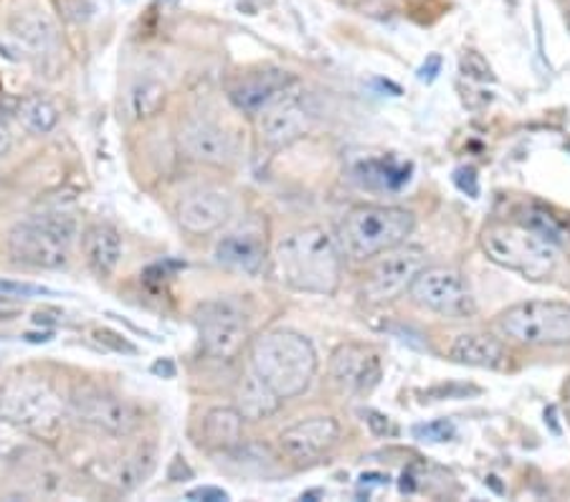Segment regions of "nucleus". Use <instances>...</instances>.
Returning <instances> with one entry per match:
<instances>
[{
    "label": "nucleus",
    "instance_id": "obj_5",
    "mask_svg": "<svg viewBox=\"0 0 570 502\" xmlns=\"http://www.w3.org/2000/svg\"><path fill=\"white\" fill-rule=\"evenodd\" d=\"M77 236V222L69 214H41L21 222L8 234V252L18 264L33 269H61Z\"/></svg>",
    "mask_w": 570,
    "mask_h": 502
},
{
    "label": "nucleus",
    "instance_id": "obj_17",
    "mask_svg": "<svg viewBox=\"0 0 570 502\" xmlns=\"http://www.w3.org/2000/svg\"><path fill=\"white\" fill-rule=\"evenodd\" d=\"M81 249H85V257L89 269L97 274V277H109L119 267V259H122V239H119L117 228L107 224H95L85 232V239H81Z\"/></svg>",
    "mask_w": 570,
    "mask_h": 502
},
{
    "label": "nucleus",
    "instance_id": "obj_35",
    "mask_svg": "<svg viewBox=\"0 0 570 502\" xmlns=\"http://www.w3.org/2000/svg\"><path fill=\"white\" fill-rule=\"evenodd\" d=\"M155 373H165V376H176V368H173L170 361H158L153 365Z\"/></svg>",
    "mask_w": 570,
    "mask_h": 502
},
{
    "label": "nucleus",
    "instance_id": "obj_12",
    "mask_svg": "<svg viewBox=\"0 0 570 502\" xmlns=\"http://www.w3.org/2000/svg\"><path fill=\"white\" fill-rule=\"evenodd\" d=\"M256 130L266 148H287L309 130V115L294 97H277L256 112Z\"/></svg>",
    "mask_w": 570,
    "mask_h": 502
},
{
    "label": "nucleus",
    "instance_id": "obj_21",
    "mask_svg": "<svg viewBox=\"0 0 570 502\" xmlns=\"http://www.w3.org/2000/svg\"><path fill=\"white\" fill-rule=\"evenodd\" d=\"M236 409L242 411V416L249 419V422H262V419L277 414L282 409V398L252 371L249 376L238 383Z\"/></svg>",
    "mask_w": 570,
    "mask_h": 502
},
{
    "label": "nucleus",
    "instance_id": "obj_1",
    "mask_svg": "<svg viewBox=\"0 0 570 502\" xmlns=\"http://www.w3.org/2000/svg\"><path fill=\"white\" fill-rule=\"evenodd\" d=\"M274 264L284 285L312 295H333L343 267L335 239L320 226L282 236Z\"/></svg>",
    "mask_w": 570,
    "mask_h": 502
},
{
    "label": "nucleus",
    "instance_id": "obj_8",
    "mask_svg": "<svg viewBox=\"0 0 570 502\" xmlns=\"http://www.w3.org/2000/svg\"><path fill=\"white\" fill-rule=\"evenodd\" d=\"M413 303L441 317L464 319L476 313L472 287L462 272L452 267H424L409 285Z\"/></svg>",
    "mask_w": 570,
    "mask_h": 502
},
{
    "label": "nucleus",
    "instance_id": "obj_23",
    "mask_svg": "<svg viewBox=\"0 0 570 502\" xmlns=\"http://www.w3.org/2000/svg\"><path fill=\"white\" fill-rule=\"evenodd\" d=\"M204 436L214 450H234L242 444L244 416L238 409H214L204 419Z\"/></svg>",
    "mask_w": 570,
    "mask_h": 502
},
{
    "label": "nucleus",
    "instance_id": "obj_13",
    "mask_svg": "<svg viewBox=\"0 0 570 502\" xmlns=\"http://www.w3.org/2000/svg\"><path fill=\"white\" fill-rule=\"evenodd\" d=\"M340 440V424L333 416H315L307 422H299L279 434L282 452L292 462L305 464L315 462L322 454H327Z\"/></svg>",
    "mask_w": 570,
    "mask_h": 502
},
{
    "label": "nucleus",
    "instance_id": "obj_24",
    "mask_svg": "<svg viewBox=\"0 0 570 502\" xmlns=\"http://www.w3.org/2000/svg\"><path fill=\"white\" fill-rule=\"evenodd\" d=\"M18 122H21L31 135H49L59 125V109L53 107L46 97H26L18 105Z\"/></svg>",
    "mask_w": 570,
    "mask_h": 502
},
{
    "label": "nucleus",
    "instance_id": "obj_32",
    "mask_svg": "<svg viewBox=\"0 0 570 502\" xmlns=\"http://www.w3.org/2000/svg\"><path fill=\"white\" fill-rule=\"evenodd\" d=\"M365 416H367L365 422L371 424V429H373L375 434H385V432H389V416H383V414H375V411H367Z\"/></svg>",
    "mask_w": 570,
    "mask_h": 502
},
{
    "label": "nucleus",
    "instance_id": "obj_25",
    "mask_svg": "<svg viewBox=\"0 0 570 502\" xmlns=\"http://www.w3.org/2000/svg\"><path fill=\"white\" fill-rule=\"evenodd\" d=\"M165 99H168V91H165L160 81L145 79L140 85H135L130 91V109L137 120H147V117L160 112L165 107Z\"/></svg>",
    "mask_w": 570,
    "mask_h": 502
},
{
    "label": "nucleus",
    "instance_id": "obj_20",
    "mask_svg": "<svg viewBox=\"0 0 570 502\" xmlns=\"http://www.w3.org/2000/svg\"><path fill=\"white\" fill-rule=\"evenodd\" d=\"M216 259L232 269L256 274L264 262V242L259 239V234H232L218 242Z\"/></svg>",
    "mask_w": 570,
    "mask_h": 502
},
{
    "label": "nucleus",
    "instance_id": "obj_22",
    "mask_svg": "<svg viewBox=\"0 0 570 502\" xmlns=\"http://www.w3.org/2000/svg\"><path fill=\"white\" fill-rule=\"evenodd\" d=\"M353 178L371 190H399L411 178V166L393 158H367L353 168Z\"/></svg>",
    "mask_w": 570,
    "mask_h": 502
},
{
    "label": "nucleus",
    "instance_id": "obj_10",
    "mask_svg": "<svg viewBox=\"0 0 570 502\" xmlns=\"http://www.w3.org/2000/svg\"><path fill=\"white\" fill-rule=\"evenodd\" d=\"M200 343L208 355L220 361H232L242 353L246 343L244 317L228 305H206L198 313Z\"/></svg>",
    "mask_w": 570,
    "mask_h": 502
},
{
    "label": "nucleus",
    "instance_id": "obj_2",
    "mask_svg": "<svg viewBox=\"0 0 570 502\" xmlns=\"http://www.w3.org/2000/svg\"><path fill=\"white\" fill-rule=\"evenodd\" d=\"M252 371L282 401H287L309 388L317 373V353L299 333H264L252 345Z\"/></svg>",
    "mask_w": 570,
    "mask_h": 502
},
{
    "label": "nucleus",
    "instance_id": "obj_36",
    "mask_svg": "<svg viewBox=\"0 0 570 502\" xmlns=\"http://www.w3.org/2000/svg\"><path fill=\"white\" fill-rule=\"evenodd\" d=\"M385 480H389V478H383V474H375V472H371V474H363V478H361V485H383Z\"/></svg>",
    "mask_w": 570,
    "mask_h": 502
},
{
    "label": "nucleus",
    "instance_id": "obj_14",
    "mask_svg": "<svg viewBox=\"0 0 570 502\" xmlns=\"http://www.w3.org/2000/svg\"><path fill=\"white\" fill-rule=\"evenodd\" d=\"M330 376L340 386L355 391V394H371L383 376V365L379 353L365 348V345H343L330 361Z\"/></svg>",
    "mask_w": 570,
    "mask_h": 502
},
{
    "label": "nucleus",
    "instance_id": "obj_29",
    "mask_svg": "<svg viewBox=\"0 0 570 502\" xmlns=\"http://www.w3.org/2000/svg\"><path fill=\"white\" fill-rule=\"evenodd\" d=\"M462 71H464V77H472V79H480V81H492L494 79L490 63H487L476 51H466L464 53V57H462Z\"/></svg>",
    "mask_w": 570,
    "mask_h": 502
},
{
    "label": "nucleus",
    "instance_id": "obj_18",
    "mask_svg": "<svg viewBox=\"0 0 570 502\" xmlns=\"http://www.w3.org/2000/svg\"><path fill=\"white\" fill-rule=\"evenodd\" d=\"M292 77L282 75V71H259L249 79H244L242 85L234 87L232 99L238 109L256 115L262 112L266 105H272L274 99L282 97L287 91Z\"/></svg>",
    "mask_w": 570,
    "mask_h": 502
},
{
    "label": "nucleus",
    "instance_id": "obj_31",
    "mask_svg": "<svg viewBox=\"0 0 570 502\" xmlns=\"http://www.w3.org/2000/svg\"><path fill=\"white\" fill-rule=\"evenodd\" d=\"M188 500H208V502H224L228 500V492L220 488H198L188 492Z\"/></svg>",
    "mask_w": 570,
    "mask_h": 502
},
{
    "label": "nucleus",
    "instance_id": "obj_16",
    "mask_svg": "<svg viewBox=\"0 0 570 502\" xmlns=\"http://www.w3.org/2000/svg\"><path fill=\"white\" fill-rule=\"evenodd\" d=\"M180 148L206 166H226L234 158V145L220 127L206 120H190L180 127Z\"/></svg>",
    "mask_w": 570,
    "mask_h": 502
},
{
    "label": "nucleus",
    "instance_id": "obj_30",
    "mask_svg": "<svg viewBox=\"0 0 570 502\" xmlns=\"http://www.w3.org/2000/svg\"><path fill=\"white\" fill-rule=\"evenodd\" d=\"M454 180H456V186L462 188L464 194L472 196V198L480 194V188H476V173H474V168H459Z\"/></svg>",
    "mask_w": 570,
    "mask_h": 502
},
{
    "label": "nucleus",
    "instance_id": "obj_27",
    "mask_svg": "<svg viewBox=\"0 0 570 502\" xmlns=\"http://www.w3.org/2000/svg\"><path fill=\"white\" fill-rule=\"evenodd\" d=\"M454 434H456V429L452 422H449V419H436V422L413 426V436H416L419 442L441 444V442L454 440Z\"/></svg>",
    "mask_w": 570,
    "mask_h": 502
},
{
    "label": "nucleus",
    "instance_id": "obj_28",
    "mask_svg": "<svg viewBox=\"0 0 570 502\" xmlns=\"http://www.w3.org/2000/svg\"><path fill=\"white\" fill-rule=\"evenodd\" d=\"M41 295H53L49 287L31 285V282H13V279H0V297H41Z\"/></svg>",
    "mask_w": 570,
    "mask_h": 502
},
{
    "label": "nucleus",
    "instance_id": "obj_11",
    "mask_svg": "<svg viewBox=\"0 0 570 502\" xmlns=\"http://www.w3.org/2000/svg\"><path fill=\"white\" fill-rule=\"evenodd\" d=\"M71 409L79 422L102 429V432L115 436L130 434L135 432V426L140 424V416H137V409L130 401L119 398L115 394H102V391L79 394L73 398Z\"/></svg>",
    "mask_w": 570,
    "mask_h": 502
},
{
    "label": "nucleus",
    "instance_id": "obj_9",
    "mask_svg": "<svg viewBox=\"0 0 570 502\" xmlns=\"http://www.w3.org/2000/svg\"><path fill=\"white\" fill-rule=\"evenodd\" d=\"M426 267V252L421 246H393L379 254V262L371 267L365 292L373 299H393L406 289L413 277Z\"/></svg>",
    "mask_w": 570,
    "mask_h": 502
},
{
    "label": "nucleus",
    "instance_id": "obj_3",
    "mask_svg": "<svg viewBox=\"0 0 570 502\" xmlns=\"http://www.w3.org/2000/svg\"><path fill=\"white\" fill-rule=\"evenodd\" d=\"M482 252L487 259L502 269L518 272L528 279H548L558 267L556 244L542 239L540 234L530 232L528 226L490 224L482 228L480 236Z\"/></svg>",
    "mask_w": 570,
    "mask_h": 502
},
{
    "label": "nucleus",
    "instance_id": "obj_7",
    "mask_svg": "<svg viewBox=\"0 0 570 502\" xmlns=\"http://www.w3.org/2000/svg\"><path fill=\"white\" fill-rule=\"evenodd\" d=\"M0 419L36 434H53L61 424V401L43 381H6L0 386Z\"/></svg>",
    "mask_w": 570,
    "mask_h": 502
},
{
    "label": "nucleus",
    "instance_id": "obj_6",
    "mask_svg": "<svg viewBox=\"0 0 570 502\" xmlns=\"http://www.w3.org/2000/svg\"><path fill=\"white\" fill-rule=\"evenodd\" d=\"M494 325L520 345H566L570 343V305L530 299L504 309Z\"/></svg>",
    "mask_w": 570,
    "mask_h": 502
},
{
    "label": "nucleus",
    "instance_id": "obj_37",
    "mask_svg": "<svg viewBox=\"0 0 570 502\" xmlns=\"http://www.w3.org/2000/svg\"><path fill=\"white\" fill-rule=\"evenodd\" d=\"M568 406H570V386H568Z\"/></svg>",
    "mask_w": 570,
    "mask_h": 502
},
{
    "label": "nucleus",
    "instance_id": "obj_4",
    "mask_svg": "<svg viewBox=\"0 0 570 502\" xmlns=\"http://www.w3.org/2000/svg\"><path fill=\"white\" fill-rule=\"evenodd\" d=\"M416 218L399 206H357L340 224V244L353 259H373L411 236Z\"/></svg>",
    "mask_w": 570,
    "mask_h": 502
},
{
    "label": "nucleus",
    "instance_id": "obj_15",
    "mask_svg": "<svg viewBox=\"0 0 570 502\" xmlns=\"http://www.w3.org/2000/svg\"><path fill=\"white\" fill-rule=\"evenodd\" d=\"M232 216V200L220 190H196L180 200L178 222L188 234L204 236L224 226Z\"/></svg>",
    "mask_w": 570,
    "mask_h": 502
},
{
    "label": "nucleus",
    "instance_id": "obj_33",
    "mask_svg": "<svg viewBox=\"0 0 570 502\" xmlns=\"http://www.w3.org/2000/svg\"><path fill=\"white\" fill-rule=\"evenodd\" d=\"M439 69H441V59L439 57H431L429 63H424V67H421L419 79L421 81H434L436 75H439Z\"/></svg>",
    "mask_w": 570,
    "mask_h": 502
},
{
    "label": "nucleus",
    "instance_id": "obj_34",
    "mask_svg": "<svg viewBox=\"0 0 570 502\" xmlns=\"http://www.w3.org/2000/svg\"><path fill=\"white\" fill-rule=\"evenodd\" d=\"M11 145H13V135H11V130H8L3 122H0V158H3V155H8V150H11Z\"/></svg>",
    "mask_w": 570,
    "mask_h": 502
},
{
    "label": "nucleus",
    "instance_id": "obj_19",
    "mask_svg": "<svg viewBox=\"0 0 570 502\" xmlns=\"http://www.w3.org/2000/svg\"><path fill=\"white\" fill-rule=\"evenodd\" d=\"M449 355H452V361L474 365V368H502L504 361H508V351H504L502 341L487 333L456 335Z\"/></svg>",
    "mask_w": 570,
    "mask_h": 502
},
{
    "label": "nucleus",
    "instance_id": "obj_26",
    "mask_svg": "<svg viewBox=\"0 0 570 502\" xmlns=\"http://www.w3.org/2000/svg\"><path fill=\"white\" fill-rule=\"evenodd\" d=\"M520 224L528 226L530 232L540 234L542 239H548L550 244H560V242L566 239L563 228H560V224L556 222V218L550 216V214H546V211H540V208H522V211H520Z\"/></svg>",
    "mask_w": 570,
    "mask_h": 502
}]
</instances>
